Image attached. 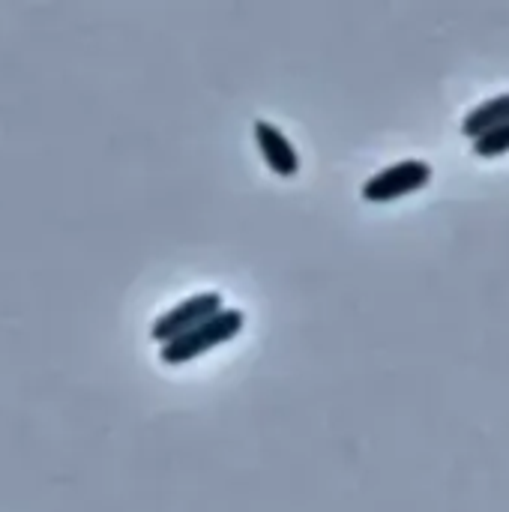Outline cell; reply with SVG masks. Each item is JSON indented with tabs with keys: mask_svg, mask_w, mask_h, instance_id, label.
Returning a JSON list of instances; mask_svg holds the SVG:
<instances>
[{
	"mask_svg": "<svg viewBox=\"0 0 509 512\" xmlns=\"http://www.w3.org/2000/svg\"><path fill=\"white\" fill-rule=\"evenodd\" d=\"M246 327V315L243 309H222L219 315H213L210 321L198 324L195 330L183 333L180 339L159 345V363L165 366H183L192 363L204 354H210L219 345H228L231 339H237Z\"/></svg>",
	"mask_w": 509,
	"mask_h": 512,
	"instance_id": "1",
	"label": "cell"
},
{
	"mask_svg": "<svg viewBox=\"0 0 509 512\" xmlns=\"http://www.w3.org/2000/svg\"><path fill=\"white\" fill-rule=\"evenodd\" d=\"M432 165L426 159H402V162H393L387 168H381L378 174H372L360 195L363 201L369 204H390V201H399L411 192H420L432 183Z\"/></svg>",
	"mask_w": 509,
	"mask_h": 512,
	"instance_id": "2",
	"label": "cell"
},
{
	"mask_svg": "<svg viewBox=\"0 0 509 512\" xmlns=\"http://www.w3.org/2000/svg\"><path fill=\"white\" fill-rule=\"evenodd\" d=\"M225 309V300L219 291H201V294H192L180 303H174L171 309H165L153 327H150V339L156 345H168L174 339H180L183 333L195 330L198 324L210 321L213 315H219Z\"/></svg>",
	"mask_w": 509,
	"mask_h": 512,
	"instance_id": "3",
	"label": "cell"
},
{
	"mask_svg": "<svg viewBox=\"0 0 509 512\" xmlns=\"http://www.w3.org/2000/svg\"><path fill=\"white\" fill-rule=\"evenodd\" d=\"M252 135H255V144L261 150V159L267 162V168L288 180V177H297L300 174V153L297 147L291 144V138L270 120H255L252 123Z\"/></svg>",
	"mask_w": 509,
	"mask_h": 512,
	"instance_id": "4",
	"label": "cell"
},
{
	"mask_svg": "<svg viewBox=\"0 0 509 512\" xmlns=\"http://www.w3.org/2000/svg\"><path fill=\"white\" fill-rule=\"evenodd\" d=\"M509 120V93H498L486 102H480L477 108H471L462 120V135L468 141H477L480 135L492 132L495 126Z\"/></svg>",
	"mask_w": 509,
	"mask_h": 512,
	"instance_id": "5",
	"label": "cell"
},
{
	"mask_svg": "<svg viewBox=\"0 0 509 512\" xmlns=\"http://www.w3.org/2000/svg\"><path fill=\"white\" fill-rule=\"evenodd\" d=\"M471 147H474V153L480 159H498V156L509 153V120L501 123V126H495L492 132L480 135L477 141H471Z\"/></svg>",
	"mask_w": 509,
	"mask_h": 512,
	"instance_id": "6",
	"label": "cell"
}]
</instances>
